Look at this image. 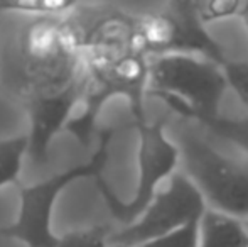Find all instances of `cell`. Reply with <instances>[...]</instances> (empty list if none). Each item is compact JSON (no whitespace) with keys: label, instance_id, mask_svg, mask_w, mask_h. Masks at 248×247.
Returning <instances> with one entry per match:
<instances>
[{"label":"cell","instance_id":"1","mask_svg":"<svg viewBox=\"0 0 248 247\" xmlns=\"http://www.w3.org/2000/svg\"><path fill=\"white\" fill-rule=\"evenodd\" d=\"M149 90L174 112L187 119L218 115L228 80L223 66L187 54H169L149 61Z\"/></svg>","mask_w":248,"mask_h":247},{"label":"cell","instance_id":"2","mask_svg":"<svg viewBox=\"0 0 248 247\" xmlns=\"http://www.w3.org/2000/svg\"><path fill=\"white\" fill-rule=\"evenodd\" d=\"M113 137L111 129H105L98 135V148L93 152L90 161L56 173L51 178L36 185H24L17 181L19 193V215L14 224L0 227V235L12 237L24 242L27 247H56L59 242L58 235L51 231V215L59 193L69 183L85 178H98L107 168L110 142Z\"/></svg>","mask_w":248,"mask_h":247},{"label":"cell","instance_id":"3","mask_svg":"<svg viewBox=\"0 0 248 247\" xmlns=\"http://www.w3.org/2000/svg\"><path fill=\"white\" fill-rule=\"evenodd\" d=\"M149 85V61L140 51L130 49L118 58L103 63H93L86 76L83 92V112L69 119L66 131L71 132L79 144L88 148L95 124L103 105L110 99L122 95L128 100L135 122L145 120L144 95Z\"/></svg>","mask_w":248,"mask_h":247},{"label":"cell","instance_id":"4","mask_svg":"<svg viewBox=\"0 0 248 247\" xmlns=\"http://www.w3.org/2000/svg\"><path fill=\"white\" fill-rule=\"evenodd\" d=\"M199 2H169L160 14H154L135 26L132 48L154 58L169 54H201L219 66L226 58L221 46L206 31Z\"/></svg>","mask_w":248,"mask_h":247},{"label":"cell","instance_id":"5","mask_svg":"<svg viewBox=\"0 0 248 247\" xmlns=\"http://www.w3.org/2000/svg\"><path fill=\"white\" fill-rule=\"evenodd\" d=\"M181 158L186 176L209 208L248 220V163L228 158L196 135L181 137Z\"/></svg>","mask_w":248,"mask_h":247},{"label":"cell","instance_id":"6","mask_svg":"<svg viewBox=\"0 0 248 247\" xmlns=\"http://www.w3.org/2000/svg\"><path fill=\"white\" fill-rule=\"evenodd\" d=\"M139 132V183L132 200L124 201L101 176L95 180L108 210L125 227L135 224L142 217L157 195V186L167 176H172L181 151L166 137V117L149 122H135Z\"/></svg>","mask_w":248,"mask_h":247},{"label":"cell","instance_id":"7","mask_svg":"<svg viewBox=\"0 0 248 247\" xmlns=\"http://www.w3.org/2000/svg\"><path fill=\"white\" fill-rule=\"evenodd\" d=\"M206 212V201L186 173L170 176L169 186L155 195L154 201L135 224L110 235L108 244L140 247L191 222H199Z\"/></svg>","mask_w":248,"mask_h":247},{"label":"cell","instance_id":"8","mask_svg":"<svg viewBox=\"0 0 248 247\" xmlns=\"http://www.w3.org/2000/svg\"><path fill=\"white\" fill-rule=\"evenodd\" d=\"M86 76L71 80L64 88L47 95H36L27 102L31 117L29 156L36 165H46L49 158V142L61 129H66L71 110L83 100Z\"/></svg>","mask_w":248,"mask_h":247},{"label":"cell","instance_id":"9","mask_svg":"<svg viewBox=\"0 0 248 247\" xmlns=\"http://www.w3.org/2000/svg\"><path fill=\"white\" fill-rule=\"evenodd\" d=\"M199 247H248L245 222L206 208L199 222Z\"/></svg>","mask_w":248,"mask_h":247},{"label":"cell","instance_id":"10","mask_svg":"<svg viewBox=\"0 0 248 247\" xmlns=\"http://www.w3.org/2000/svg\"><path fill=\"white\" fill-rule=\"evenodd\" d=\"M62 49V29L49 20H37L26 29L22 51L36 63H49Z\"/></svg>","mask_w":248,"mask_h":247},{"label":"cell","instance_id":"11","mask_svg":"<svg viewBox=\"0 0 248 247\" xmlns=\"http://www.w3.org/2000/svg\"><path fill=\"white\" fill-rule=\"evenodd\" d=\"M194 120L248 154V115L226 117L218 114V115H199Z\"/></svg>","mask_w":248,"mask_h":247},{"label":"cell","instance_id":"12","mask_svg":"<svg viewBox=\"0 0 248 247\" xmlns=\"http://www.w3.org/2000/svg\"><path fill=\"white\" fill-rule=\"evenodd\" d=\"M26 152H29V135L0 139V188L19 181Z\"/></svg>","mask_w":248,"mask_h":247},{"label":"cell","instance_id":"13","mask_svg":"<svg viewBox=\"0 0 248 247\" xmlns=\"http://www.w3.org/2000/svg\"><path fill=\"white\" fill-rule=\"evenodd\" d=\"M110 235L108 225H96L92 229L73 231L61 235L56 247H107Z\"/></svg>","mask_w":248,"mask_h":247},{"label":"cell","instance_id":"14","mask_svg":"<svg viewBox=\"0 0 248 247\" xmlns=\"http://www.w3.org/2000/svg\"><path fill=\"white\" fill-rule=\"evenodd\" d=\"M75 5L73 0H2L0 10L29 14H61Z\"/></svg>","mask_w":248,"mask_h":247},{"label":"cell","instance_id":"15","mask_svg":"<svg viewBox=\"0 0 248 247\" xmlns=\"http://www.w3.org/2000/svg\"><path fill=\"white\" fill-rule=\"evenodd\" d=\"M199 222H191L162 237L145 242L140 247H199Z\"/></svg>","mask_w":248,"mask_h":247},{"label":"cell","instance_id":"16","mask_svg":"<svg viewBox=\"0 0 248 247\" xmlns=\"http://www.w3.org/2000/svg\"><path fill=\"white\" fill-rule=\"evenodd\" d=\"M223 71H225L226 80H228V85L235 90L240 100L248 107V63L228 61L223 66Z\"/></svg>","mask_w":248,"mask_h":247},{"label":"cell","instance_id":"17","mask_svg":"<svg viewBox=\"0 0 248 247\" xmlns=\"http://www.w3.org/2000/svg\"><path fill=\"white\" fill-rule=\"evenodd\" d=\"M247 2H199V10L204 22L216 19H225L232 16H242Z\"/></svg>","mask_w":248,"mask_h":247},{"label":"cell","instance_id":"18","mask_svg":"<svg viewBox=\"0 0 248 247\" xmlns=\"http://www.w3.org/2000/svg\"><path fill=\"white\" fill-rule=\"evenodd\" d=\"M243 19V22H245V26H247V29H248V2H247V5H245V9H243V12H242V16H240Z\"/></svg>","mask_w":248,"mask_h":247},{"label":"cell","instance_id":"19","mask_svg":"<svg viewBox=\"0 0 248 247\" xmlns=\"http://www.w3.org/2000/svg\"><path fill=\"white\" fill-rule=\"evenodd\" d=\"M110 247H127V246H110Z\"/></svg>","mask_w":248,"mask_h":247},{"label":"cell","instance_id":"20","mask_svg":"<svg viewBox=\"0 0 248 247\" xmlns=\"http://www.w3.org/2000/svg\"><path fill=\"white\" fill-rule=\"evenodd\" d=\"M245 225H247V229H248V220H245Z\"/></svg>","mask_w":248,"mask_h":247}]
</instances>
